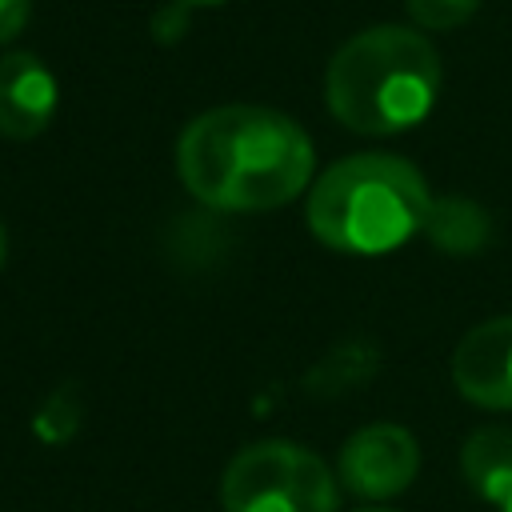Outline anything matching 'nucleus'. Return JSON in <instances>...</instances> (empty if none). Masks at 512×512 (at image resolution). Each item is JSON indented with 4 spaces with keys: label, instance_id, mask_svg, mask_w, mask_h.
Listing matches in <instances>:
<instances>
[{
    "label": "nucleus",
    "instance_id": "5",
    "mask_svg": "<svg viewBox=\"0 0 512 512\" xmlns=\"http://www.w3.org/2000/svg\"><path fill=\"white\" fill-rule=\"evenodd\" d=\"M420 448L408 428L400 424H368L352 432L340 448L336 476L352 496L388 500L416 480Z\"/></svg>",
    "mask_w": 512,
    "mask_h": 512
},
{
    "label": "nucleus",
    "instance_id": "12",
    "mask_svg": "<svg viewBox=\"0 0 512 512\" xmlns=\"http://www.w3.org/2000/svg\"><path fill=\"white\" fill-rule=\"evenodd\" d=\"M32 16V0H0V44L16 40Z\"/></svg>",
    "mask_w": 512,
    "mask_h": 512
},
{
    "label": "nucleus",
    "instance_id": "10",
    "mask_svg": "<svg viewBox=\"0 0 512 512\" xmlns=\"http://www.w3.org/2000/svg\"><path fill=\"white\" fill-rule=\"evenodd\" d=\"M404 8L420 28L444 32V28H460L464 20H472L480 0H404Z\"/></svg>",
    "mask_w": 512,
    "mask_h": 512
},
{
    "label": "nucleus",
    "instance_id": "14",
    "mask_svg": "<svg viewBox=\"0 0 512 512\" xmlns=\"http://www.w3.org/2000/svg\"><path fill=\"white\" fill-rule=\"evenodd\" d=\"M180 4H220V0H180Z\"/></svg>",
    "mask_w": 512,
    "mask_h": 512
},
{
    "label": "nucleus",
    "instance_id": "2",
    "mask_svg": "<svg viewBox=\"0 0 512 512\" xmlns=\"http://www.w3.org/2000/svg\"><path fill=\"white\" fill-rule=\"evenodd\" d=\"M440 96V56L416 28L376 24L336 48L324 72L328 112L360 136L420 124Z\"/></svg>",
    "mask_w": 512,
    "mask_h": 512
},
{
    "label": "nucleus",
    "instance_id": "4",
    "mask_svg": "<svg viewBox=\"0 0 512 512\" xmlns=\"http://www.w3.org/2000/svg\"><path fill=\"white\" fill-rule=\"evenodd\" d=\"M220 504L224 512H336V476L292 440H260L224 468Z\"/></svg>",
    "mask_w": 512,
    "mask_h": 512
},
{
    "label": "nucleus",
    "instance_id": "11",
    "mask_svg": "<svg viewBox=\"0 0 512 512\" xmlns=\"http://www.w3.org/2000/svg\"><path fill=\"white\" fill-rule=\"evenodd\" d=\"M40 436L48 440H68L76 428H80V400H76V388H56L48 396V404L40 408V420H36Z\"/></svg>",
    "mask_w": 512,
    "mask_h": 512
},
{
    "label": "nucleus",
    "instance_id": "15",
    "mask_svg": "<svg viewBox=\"0 0 512 512\" xmlns=\"http://www.w3.org/2000/svg\"><path fill=\"white\" fill-rule=\"evenodd\" d=\"M360 512H392V508H360Z\"/></svg>",
    "mask_w": 512,
    "mask_h": 512
},
{
    "label": "nucleus",
    "instance_id": "6",
    "mask_svg": "<svg viewBox=\"0 0 512 512\" xmlns=\"http://www.w3.org/2000/svg\"><path fill=\"white\" fill-rule=\"evenodd\" d=\"M452 384L464 400L512 412V316L480 320L452 352Z\"/></svg>",
    "mask_w": 512,
    "mask_h": 512
},
{
    "label": "nucleus",
    "instance_id": "16",
    "mask_svg": "<svg viewBox=\"0 0 512 512\" xmlns=\"http://www.w3.org/2000/svg\"><path fill=\"white\" fill-rule=\"evenodd\" d=\"M500 512H512V500H508V504H504V508H500Z\"/></svg>",
    "mask_w": 512,
    "mask_h": 512
},
{
    "label": "nucleus",
    "instance_id": "1",
    "mask_svg": "<svg viewBox=\"0 0 512 512\" xmlns=\"http://www.w3.org/2000/svg\"><path fill=\"white\" fill-rule=\"evenodd\" d=\"M176 172L216 212H268L296 200L312 180V140L276 108L224 104L180 132Z\"/></svg>",
    "mask_w": 512,
    "mask_h": 512
},
{
    "label": "nucleus",
    "instance_id": "13",
    "mask_svg": "<svg viewBox=\"0 0 512 512\" xmlns=\"http://www.w3.org/2000/svg\"><path fill=\"white\" fill-rule=\"evenodd\" d=\"M4 256H8V240H4V228H0V268H4Z\"/></svg>",
    "mask_w": 512,
    "mask_h": 512
},
{
    "label": "nucleus",
    "instance_id": "8",
    "mask_svg": "<svg viewBox=\"0 0 512 512\" xmlns=\"http://www.w3.org/2000/svg\"><path fill=\"white\" fill-rule=\"evenodd\" d=\"M460 472L480 500L504 508L512 500V428H476L460 448Z\"/></svg>",
    "mask_w": 512,
    "mask_h": 512
},
{
    "label": "nucleus",
    "instance_id": "7",
    "mask_svg": "<svg viewBox=\"0 0 512 512\" xmlns=\"http://www.w3.org/2000/svg\"><path fill=\"white\" fill-rule=\"evenodd\" d=\"M56 116V76L32 52L0 56V136L32 140Z\"/></svg>",
    "mask_w": 512,
    "mask_h": 512
},
{
    "label": "nucleus",
    "instance_id": "9",
    "mask_svg": "<svg viewBox=\"0 0 512 512\" xmlns=\"http://www.w3.org/2000/svg\"><path fill=\"white\" fill-rule=\"evenodd\" d=\"M420 232H424L440 252L468 256V252H480V248L488 244L492 220H488V212H484L476 200H464V196H436Z\"/></svg>",
    "mask_w": 512,
    "mask_h": 512
},
{
    "label": "nucleus",
    "instance_id": "3",
    "mask_svg": "<svg viewBox=\"0 0 512 512\" xmlns=\"http://www.w3.org/2000/svg\"><path fill=\"white\" fill-rule=\"evenodd\" d=\"M432 208L424 176L388 152L336 160L308 192L312 236L344 256H380L412 240Z\"/></svg>",
    "mask_w": 512,
    "mask_h": 512
}]
</instances>
